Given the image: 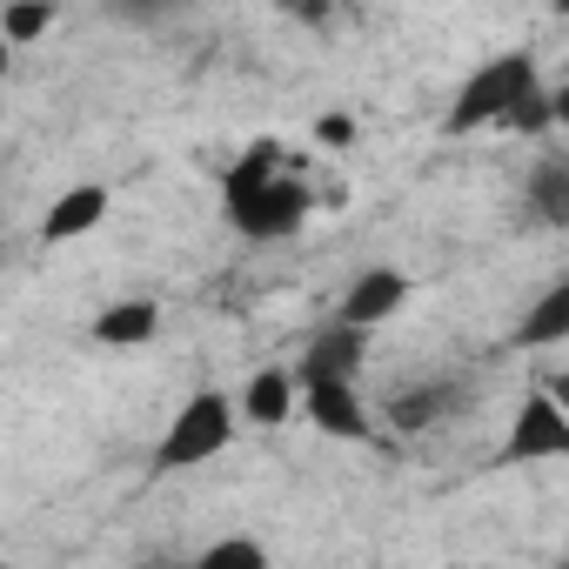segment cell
<instances>
[{"label":"cell","mask_w":569,"mask_h":569,"mask_svg":"<svg viewBox=\"0 0 569 569\" xmlns=\"http://www.w3.org/2000/svg\"><path fill=\"white\" fill-rule=\"evenodd\" d=\"M221 208H228V228L248 234V241H289L316 214V194H309V181L289 161H281L274 141H254L221 174Z\"/></svg>","instance_id":"1"},{"label":"cell","mask_w":569,"mask_h":569,"mask_svg":"<svg viewBox=\"0 0 569 569\" xmlns=\"http://www.w3.org/2000/svg\"><path fill=\"white\" fill-rule=\"evenodd\" d=\"M542 88V74H536V54H489L462 88H456V101H449V114H442V134H476V128H502L529 94Z\"/></svg>","instance_id":"2"},{"label":"cell","mask_w":569,"mask_h":569,"mask_svg":"<svg viewBox=\"0 0 569 569\" xmlns=\"http://www.w3.org/2000/svg\"><path fill=\"white\" fill-rule=\"evenodd\" d=\"M234 429H241V416H234V396H221V389H194V396L174 409V422L161 429L154 476H181V469H201V462H214V456L234 442Z\"/></svg>","instance_id":"3"},{"label":"cell","mask_w":569,"mask_h":569,"mask_svg":"<svg viewBox=\"0 0 569 569\" xmlns=\"http://www.w3.org/2000/svg\"><path fill=\"white\" fill-rule=\"evenodd\" d=\"M556 456H569V409L556 402V389H536V396H522L516 429H509V442L496 449V469H516V462H556Z\"/></svg>","instance_id":"4"},{"label":"cell","mask_w":569,"mask_h":569,"mask_svg":"<svg viewBox=\"0 0 569 569\" xmlns=\"http://www.w3.org/2000/svg\"><path fill=\"white\" fill-rule=\"evenodd\" d=\"M362 362H369V336L349 329V322H322V329L309 336L302 362L289 369V382H296V396H302V389H336V382H356Z\"/></svg>","instance_id":"5"},{"label":"cell","mask_w":569,"mask_h":569,"mask_svg":"<svg viewBox=\"0 0 569 569\" xmlns=\"http://www.w3.org/2000/svg\"><path fill=\"white\" fill-rule=\"evenodd\" d=\"M402 302H409V274H402V268H362V274L349 281V296H342L336 322H349V329L376 336V329H382Z\"/></svg>","instance_id":"6"},{"label":"cell","mask_w":569,"mask_h":569,"mask_svg":"<svg viewBox=\"0 0 569 569\" xmlns=\"http://www.w3.org/2000/svg\"><path fill=\"white\" fill-rule=\"evenodd\" d=\"M296 409H302L322 436H336V442H362V436H369V409H362L356 382H336V389H302V396H296Z\"/></svg>","instance_id":"7"},{"label":"cell","mask_w":569,"mask_h":569,"mask_svg":"<svg viewBox=\"0 0 569 569\" xmlns=\"http://www.w3.org/2000/svg\"><path fill=\"white\" fill-rule=\"evenodd\" d=\"M101 221H108V188H101V181H81V188H68V194L41 214V241H48V248H61V241L94 234Z\"/></svg>","instance_id":"8"},{"label":"cell","mask_w":569,"mask_h":569,"mask_svg":"<svg viewBox=\"0 0 569 569\" xmlns=\"http://www.w3.org/2000/svg\"><path fill=\"white\" fill-rule=\"evenodd\" d=\"M88 336H94L101 349H141V342H154V336H161V309H154L148 296L108 302V309L88 322Z\"/></svg>","instance_id":"9"},{"label":"cell","mask_w":569,"mask_h":569,"mask_svg":"<svg viewBox=\"0 0 569 569\" xmlns=\"http://www.w3.org/2000/svg\"><path fill=\"white\" fill-rule=\"evenodd\" d=\"M234 416H248L254 429H281L296 416V382H289V369H254L248 382H241V396H234Z\"/></svg>","instance_id":"10"},{"label":"cell","mask_w":569,"mask_h":569,"mask_svg":"<svg viewBox=\"0 0 569 569\" xmlns=\"http://www.w3.org/2000/svg\"><path fill=\"white\" fill-rule=\"evenodd\" d=\"M569 342V281H556V289L516 322V349H556Z\"/></svg>","instance_id":"11"},{"label":"cell","mask_w":569,"mask_h":569,"mask_svg":"<svg viewBox=\"0 0 569 569\" xmlns=\"http://www.w3.org/2000/svg\"><path fill=\"white\" fill-rule=\"evenodd\" d=\"M529 208H536V221H549V228L569 221V161H562V154H542V161L529 168Z\"/></svg>","instance_id":"12"},{"label":"cell","mask_w":569,"mask_h":569,"mask_svg":"<svg viewBox=\"0 0 569 569\" xmlns=\"http://www.w3.org/2000/svg\"><path fill=\"white\" fill-rule=\"evenodd\" d=\"M449 402H456V389H449V382H429V389H416V396H396V402H389V429L422 436V429H429Z\"/></svg>","instance_id":"13"},{"label":"cell","mask_w":569,"mask_h":569,"mask_svg":"<svg viewBox=\"0 0 569 569\" xmlns=\"http://www.w3.org/2000/svg\"><path fill=\"white\" fill-rule=\"evenodd\" d=\"M188 569H268V549L261 536H214Z\"/></svg>","instance_id":"14"},{"label":"cell","mask_w":569,"mask_h":569,"mask_svg":"<svg viewBox=\"0 0 569 569\" xmlns=\"http://www.w3.org/2000/svg\"><path fill=\"white\" fill-rule=\"evenodd\" d=\"M48 28H54V8H48V0H14V8L0 14V41H8V48H28V41H41Z\"/></svg>","instance_id":"15"},{"label":"cell","mask_w":569,"mask_h":569,"mask_svg":"<svg viewBox=\"0 0 569 569\" xmlns=\"http://www.w3.org/2000/svg\"><path fill=\"white\" fill-rule=\"evenodd\" d=\"M322 141H329V148H349V141H356V121H349V114H329V121H322Z\"/></svg>","instance_id":"16"},{"label":"cell","mask_w":569,"mask_h":569,"mask_svg":"<svg viewBox=\"0 0 569 569\" xmlns=\"http://www.w3.org/2000/svg\"><path fill=\"white\" fill-rule=\"evenodd\" d=\"M8 68H14V48H8V41H0V81H8Z\"/></svg>","instance_id":"17"},{"label":"cell","mask_w":569,"mask_h":569,"mask_svg":"<svg viewBox=\"0 0 569 569\" xmlns=\"http://www.w3.org/2000/svg\"><path fill=\"white\" fill-rule=\"evenodd\" d=\"M0 569H14V562H8V556H0Z\"/></svg>","instance_id":"18"},{"label":"cell","mask_w":569,"mask_h":569,"mask_svg":"<svg viewBox=\"0 0 569 569\" xmlns=\"http://www.w3.org/2000/svg\"><path fill=\"white\" fill-rule=\"evenodd\" d=\"M549 569H569V562H549Z\"/></svg>","instance_id":"19"}]
</instances>
